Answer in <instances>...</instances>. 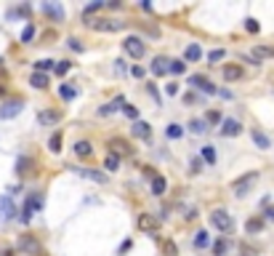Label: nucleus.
<instances>
[{"mask_svg":"<svg viewBox=\"0 0 274 256\" xmlns=\"http://www.w3.org/2000/svg\"><path fill=\"white\" fill-rule=\"evenodd\" d=\"M210 222H213V227L218 232H224V235H229V232L234 230V219H232V214H226L224 208H218V211L210 214Z\"/></svg>","mask_w":274,"mask_h":256,"instance_id":"obj_1","label":"nucleus"},{"mask_svg":"<svg viewBox=\"0 0 274 256\" xmlns=\"http://www.w3.org/2000/svg\"><path fill=\"white\" fill-rule=\"evenodd\" d=\"M256 182H258V171H250V174L240 176V179L232 184V192H234V195H237V198H245V195H248V190L253 187Z\"/></svg>","mask_w":274,"mask_h":256,"instance_id":"obj_2","label":"nucleus"},{"mask_svg":"<svg viewBox=\"0 0 274 256\" xmlns=\"http://www.w3.org/2000/svg\"><path fill=\"white\" fill-rule=\"evenodd\" d=\"M85 24L91 29H99V32H120L125 27L123 21H115V19H85Z\"/></svg>","mask_w":274,"mask_h":256,"instance_id":"obj_3","label":"nucleus"},{"mask_svg":"<svg viewBox=\"0 0 274 256\" xmlns=\"http://www.w3.org/2000/svg\"><path fill=\"white\" fill-rule=\"evenodd\" d=\"M16 216V206H13L11 195H0V222H8Z\"/></svg>","mask_w":274,"mask_h":256,"instance_id":"obj_4","label":"nucleus"},{"mask_svg":"<svg viewBox=\"0 0 274 256\" xmlns=\"http://www.w3.org/2000/svg\"><path fill=\"white\" fill-rule=\"evenodd\" d=\"M123 45H125V51H128L133 59H141L144 53H146V45L138 40V37H133V35H131V37H125V43H123Z\"/></svg>","mask_w":274,"mask_h":256,"instance_id":"obj_5","label":"nucleus"},{"mask_svg":"<svg viewBox=\"0 0 274 256\" xmlns=\"http://www.w3.org/2000/svg\"><path fill=\"white\" fill-rule=\"evenodd\" d=\"M21 107H24V102H21V99H13V102H5L3 107H0V118H3V120H11V118H16V115L21 112Z\"/></svg>","mask_w":274,"mask_h":256,"instance_id":"obj_6","label":"nucleus"},{"mask_svg":"<svg viewBox=\"0 0 274 256\" xmlns=\"http://www.w3.org/2000/svg\"><path fill=\"white\" fill-rule=\"evenodd\" d=\"M109 150H112L115 158H125V155H131V152H133V150H131V144L125 142V139H120V136L109 139Z\"/></svg>","mask_w":274,"mask_h":256,"instance_id":"obj_7","label":"nucleus"},{"mask_svg":"<svg viewBox=\"0 0 274 256\" xmlns=\"http://www.w3.org/2000/svg\"><path fill=\"white\" fill-rule=\"evenodd\" d=\"M40 206H43V198H40V195H29L24 211H21V222H29V219H32V214H35Z\"/></svg>","mask_w":274,"mask_h":256,"instance_id":"obj_8","label":"nucleus"},{"mask_svg":"<svg viewBox=\"0 0 274 256\" xmlns=\"http://www.w3.org/2000/svg\"><path fill=\"white\" fill-rule=\"evenodd\" d=\"M19 248H21L24 254H29V256H37V254H40V243H37L32 235H21V238H19Z\"/></svg>","mask_w":274,"mask_h":256,"instance_id":"obj_9","label":"nucleus"},{"mask_svg":"<svg viewBox=\"0 0 274 256\" xmlns=\"http://www.w3.org/2000/svg\"><path fill=\"white\" fill-rule=\"evenodd\" d=\"M240 134H242V126L237 120H232V118L221 120V136H240Z\"/></svg>","mask_w":274,"mask_h":256,"instance_id":"obj_10","label":"nucleus"},{"mask_svg":"<svg viewBox=\"0 0 274 256\" xmlns=\"http://www.w3.org/2000/svg\"><path fill=\"white\" fill-rule=\"evenodd\" d=\"M189 83L194 85V88H200V91H205V94H216V85L213 83H210V80H205V77H202V75H192L189 77Z\"/></svg>","mask_w":274,"mask_h":256,"instance_id":"obj_11","label":"nucleus"},{"mask_svg":"<svg viewBox=\"0 0 274 256\" xmlns=\"http://www.w3.org/2000/svg\"><path fill=\"white\" fill-rule=\"evenodd\" d=\"M133 136H136V139H144V142H149V139H152V128H149V123L136 120V123H133Z\"/></svg>","mask_w":274,"mask_h":256,"instance_id":"obj_12","label":"nucleus"},{"mask_svg":"<svg viewBox=\"0 0 274 256\" xmlns=\"http://www.w3.org/2000/svg\"><path fill=\"white\" fill-rule=\"evenodd\" d=\"M77 176H83V179H91V182H99V184L107 182V174H101V171H93V168H77Z\"/></svg>","mask_w":274,"mask_h":256,"instance_id":"obj_13","label":"nucleus"},{"mask_svg":"<svg viewBox=\"0 0 274 256\" xmlns=\"http://www.w3.org/2000/svg\"><path fill=\"white\" fill-rule=\"evenodd\" d=\"M37 120H40L43 126H56V123L61 120V112L59 110H43L40 115H37Z\"/></svg>","mask_w":274,"mask_h":256,"instance_id":"obj_14","label":"nucleus"},{"mask_svg":"<svg viewBox=\"0 0 274 256\" xmlns=\"http://www.w3.org/2000/svg\"><path fill=\"white\" fill-rule=\"evenodd\" d=\"M35 171V160L32 158H19L16 160V174L19 176H29Z\"/></svg>","mask_w":274,"mask_h":256,"instance_id":"obj_15","label":"nucleus"},{"mask_svg":"<svg viewBox=\"0 0 274 256\" xmlns=\"http://www.w3.org/2000/svg\"><path fill=\"white\" fill-rule=\"evenodd\" d=\"M138 230H144V232H157V219H152L149 214H141L138 216Z\"/></svg>","mask_w":274,"mask_h":256,"instance_id":"obj_16","label":"nucleus"},{"mask_svg":"<svg viewBox=\"0 0 274 256\" xmlns=\"http://www.w3.org/2000/svg\"><path fill=\"white\" fill-rule=\"evenodd\" d=\"M242 75H245V69H242L240 64H226L224 67V77H226V80H240Z\"/></svg>","mask_w":274,"mask_h":256,"instance_id":"obj_17","label":"nucleus"},{"mask_svg":"<svg viewBox=\"0 0 274 256\" xmlns=\"http://www.w3.org/2000/svg\"><path fill=\"white\" fill-rule=\"evenodd\" d=\"M165 190H168L165 176H152V195H165Z\"/></svg>","mask_w":274,"mask_h":256,"instance_id":"obj_18","label":"nucleus"},{"mask_svg":"<svg viewBox=\"0 0 274 256\" xmlns=\"http://www.w3.org/2000/svg\"><path fill=\"white\" fill-rule=\"evenodd\" d=\"M43 11L45 13H48V16H53V19H64V8H61V5L56 3V5H53V3H43Z\"/></svg>","mask_w":274,"mask_h":256,"instance_id":"obj_19","label":"nucleus"},{"mask_svg":"<svg viewBox=\"0 0 274 256\" xmlns=\"http://www.w3.org/2000/svg\"><path fill=\"white\" fill-rule=\"evenodd\" d=\"M120 107H125V99H123V96H117L115 102H109L107 107H101V110H99V115H112V112H117V110H120Z\"/></svg>","mask_w":274,"mask_h":256,"instance_id":"obj_20","label":"nucleus"},{"mask_svg":"<svg viewBox=\"0 0 274 256\" xmlns=\"http://www.w3.org/2000/svg\"><path fill=\"white\" fill-rule=\"evenodd\" d=\"M75 155H77V158H91V155H93L91 142H75Z\"/></svg>","mask_w":274,"mask_h":256,"instance_id":"obj_21","label":"nucleus"},{"mask_svg":"<svg viewBox=\"0 0 274 256\" xmlns=\"http://www.w3.org/2000/svg\"><path fill=\"white\" fill-rule=\"evenodd\" d=\"M29 85H35V88H48V75H45V72H32Z\"/></svg>","mask_w":274,"mask_h":256,"instance_id":"obj_22","label":"nucleus"},{"mask_svg":"<svg viewBox=\"0 0 274 256\" xmlns=\"http://www.w3.org/2000/svg\"><path fill=\"white\" fill-rule=\"evenodd\" d=\"M250 136H253V142L261 147V150H269V144H272V142H269V136H266V134H261V131H256V128H253V131H250Z\"/></svg>","mask_w":274,"mask_h":256,"instance_id":"obj_23","label":"nucleus"},{"mask_svg":"<svg viewBox=\"0 0 274 256\" xmlns=\"http://www.w3.org/2000/svg\"><path fill=\"white\" fill-rule=\"evenodd\" d=\"M210 246V235L208 230H200L197 235H194V248H208Z\"/></svg>","mask_w":274,"mask_h":256,"instance_id":"obj_24","label":"nucleus"},{"mask_svg":"<svg viewBox=\"0 0 274 256\" xmlns=\"http://www.w3.org/2000/svg\"><path fill=\"white\" fill-rule=\"evenodd\" d=\"M152 72L154 75H162V72H168V59L165 56H157L152 61Z\"/></svg>","mask_w":274,"mask_h":256,"instance_id":"obj_25","label":"nucleus"},{"mask_svg":"<svg viewBox=\"0 0 274 256\" xmlns=\"http://www.w3.org/2000/svg\"><path fill=\"white\" fill-rule=\"evenodd\" d=\"M200 56H202V48H200V45H194V43H192L189 48H186V53H184L186 61H197Z\"/></svg>","mask_w":274,"mask_h":256,"instance_id":"obj_26","label":"nucleus"},{"mask_svg":"<svg viewBox=\"0 0 274 256\" xmlns=\"http://www.w3.org/2000/svg\"><path fill=\"white\" fill-rule=\"evenodd\" d=\"M59 94H61V99H67V102H69V99H75L77 96V88H75V85H59Z\"/></svg>","mask_w":274,"mask_h":256,"instance_id":"obj_27","label":"nucleus"},{"mask_svg":"<svg viewBox=\"0 0 274 256\" xmlns=\"http://www.w3.org/2000/svg\"><path fill=\"white\" fill-rule=\"evenodd\" d=\"M202 160H205V163H210V166H213V163H216V147H210V144H205V147H202Z\"/></svg>","mask_w":274,"mask_h":256,"instance_id":"obj_28","label":"nucleus"},{"mask_svg":"<svg viewBox=\"0 0 274 256\" xmlns=\"http://www.w3.org/2000/svg\"><path fill=\"white\" fill-rule=\"evenodd\" d=\"M165 134H168V139H181V136H184V128H181V126H176V123H170Z\"/></svg>","mask_w":274,"mask_h":256,"instance_id":"obj_29","label":"nucleus"},{"mask_svg":"<svg viewBox=\"0 0 274 256\" xmlns=\"http://www.w3.org/2000/svg\"><path fill=\"white\" fill-rule=\"evenodd\" d=\"M253 56H258V59H269V56H274V48H264V45H256V48H253Z\"/></svg>","mask_w":274,"mask_h":256,"instance_id":"obj_30","label":"nucleus"},{"mask_svg":"<svg viewBox=\"0 0 274 256\" xmlns=\"http://www.w3.org/2000/svg\"><path fill=\"white\" fill-rule=\"evenodd\" d=\"M245 230H248V232H261V230H264V222H261V219H248V222H245Z\"/></svg>","mask_w":274,"mask_h":256,"instance_id":"obj_31","label":"nucleus"},{"mask_svg":"<svg viewBox=\"0 0 274 256\" xmlns=\"http://www.w3.org/2000/svg\"><path fill=\"white\" fill-rule=\"evenodd\" d=\"M226 251H229V240H226V238H221V240H218V243H216L213 254H216V256H224Z\"/></svg>","mask_w":274,"mask_h":256,"instance_id":"obj_32","label":"nucleus"},{"mask_svg":"<svg viewBox=\"0 0 274 256\" xmlns=\"http://www.w3.org/2000/svg\"><path fill=\"white\" fill-rule=\"evenodd\" d=\"M162 254L165 256H178V248H176L173 240H165V243H162Z\"/></svg>","mask_w":274,"mask_h":256,"instance_id":"obj_33","label":"nucleus"},{"mask_svg":"<svg viewBox=\"0 0 274 256\" xmlns=\"http://www.w3.org/2000/svg\"><path fill=\"white\" fill-rule=\"evenodd\" d=\"M53 64H56V61L40 59V61H35V72H45V69H53Z\"/></svg>","mask_w":274,"mask_h":256,"instance_id":"obj_34","label":"nucleus"},{"mask_svg":"<svg viewBox=\"0 0 274 256\" xmlns=\"http://www.w3.org/2000/svg\"><path fill=\"white\" fill-rule=\"evenodd\" d=\"M104 168H107V171H117V168H120V158H115V155H109V158L104 160Z\"/></svg>","mask_w":274,"mask_h":256,"instance_id":"obj_35","label":"nucleus"},{"mask_svg":"<svg viewBox=\"0 0 274 256\" xmlns=\"http://www.w3.org/2000/svg\"><path fill=\"white\" fill-rule=\"evenodd\" d=\"M184 67H186V64H184V61H178V59H176V61H168V69H170L173 75H181Z\"/></svg>","mask_w":274,"mask_h":256,"instance_id":"obj_36","label":"nucleus"},{"mask_svg":"<svg viewBox=\"0 0 274 256\" xmlns=\"http://www.w3.org/2000/svg\"><path fill=\"white\" fill-rule=\"evenodd\" d=\"M48 147H51V152H61V134H53Z\"/></svg>","mask_w":274,"mask_h":256,"instance_id":"obj_37","label":"nucleus"},{"mask_svg":"<svg viewBox=\"0 0 274 256\" xmlns=\"http://www.w3.org/2000/svg\"><path fill=\"white\" fill-rule=\"evenodd\" d=\"M32 37H35V24H27L24 32H21V43H29Z\"/></svg>","mask_w":274,"mask_h":256,"instance_id":"obj_38","label":"nucleus"},{"mask_svg":"<svg viewBox=\"0 0 274 256\" xmlns=\"http://www.w3.org/2000/svg\"><path fill=\"white\" fill-rule=\"evenodd\" d=\"M245 29H248L250 35H258V29H261V27H258L256 19H245Z\"/></svg>","mask_w":274,"mask_h":256,"instance_id":"obj_39","label":"nucleus"},{"mask_svg":"<svg viewBox=\"0 0 274 256\" xmlns=\"http://www.w3.org/2000/svg\"><path fill=\"white\" fill-rule=\"evenodd\" d=\"M69 67H72L69 61H59V64H53V69H56V75H67V72H69Z\"/></svg>","mask_w":274,"mask_h":256,"instance_id":"obj_40","label":"nucleus"},{"mask_svg":"<svg viewBox=\"0 0 274 256\" xmlns=\"http://www.w3.org/2000/svg\"><path fill=\"white\" fill-rule=\"evenodd\" d=\"M189 128L194 131V134H202V131H205L208 126H205V123H202V120H192V123H189Z\"/></svg>","mask_w":274,"mask_h":256,"instance_id":"obj_41","label":"nucleus"},{"mask_svg":"<svg viewBox=\"0 0 274 256\" xmlns=\"http://www.w3.org/2000/svg\"><path fill=\"white\" fill-rule=\"evenodd\" d=\"M123 112L128 115V118H133V120L138 118V110H136V107H133V104H125V107H123Z\"/></svg>","mask_w":274,"mask_h":256,"instance_id":"obj_42","label":"nucleus"},{"mask_svg":"<svg viewBox=\"0 0 274 256\" xmlns=\"http://www.w3.org/2000/svg\"><path fill=\"white\" fill-rule=\"evenodd\" d=\"M101 8H104V3H101V0H99V3L85 5V16H88V13H93V11H101Z\"/></svg>","mask_w":274,"mask_h":256,"instance_id":"obj_43","label":"nucleus"},{"mask_svg":"<svg viewBox=\"0 0 274 256\" xmlns=\"http://www.w3.org/2000/svg\"><path fill=\"white\" fill-rule=\"evenodd\" d=\"M67 43H69V48H72V51H83V43L77 40V37H69Z\"/></svg>","mask_w":274,"mask_h":256,"instance_id":"obj_44","label":"nucleus"},{"mask_svg":"<svg viewBox=\"0 0 274 256\" xmlns=\"http://www.w3.org/2000/svg\"><path fill=\"white\" fill-rule=\"evenodd\" d=\"M224 56H226V53H224L221 48H218V51H210V61H221Z\"/></svg>","mask_w":274,"mask_h":256,"instance_id":"obj_45","label":"nucleus"},{"mask_svg":"<svg viewBox=\"0 0 274 256\" xmlns=\"http://www.w3.org/2000/svg\"><path fill=\"white\" fill-rule=\"evenodd\" d=\"M208 123H221V115H218L216 110H213V112H208Z\"/></svg>","mask_w":274,"mask_h":256,"instance_id":"obj_46","label":"nucleus"},{"mask_svg":"<svg viewBox=\"0 0 274 256\" xmlns=\"http://www.w3.org/2000/svg\"><path fill=\"white\" fill-rule=\"evenodd\" d=\"M240 254H242V256H256V251H253V248H248V246H242Z\"/></svg>","mask_w":274,"mask_h":256,"instance_id":"obj_47","label":"nucleus"},{"mask_svg":"<svg viewBox=\"0 0 274 256\" xmlns=\"http://www.w3.org/2000/svg\"><path fill=\"white\" fill-rule=\"evenodd\" d=\"M131 75H133V77H144V69H141V67H133Z\"/></svg>","mask_w":274,"mask_h":256,"instance_id":"obj_48","label":"nucleus"},{"mask_svg":"<svg viewBox=\"0 0 274 256\" xmlns=\"http://www.w3.org/2000/svg\"><path fill=\"white\" fill-rule=\"evenodd\" d=\"M165 91H168V94H170V96H176V94H178V85H176V83H170V85H168V88H165Z\"/></svg>","mask_w":274,"mask_h":256,"instance_id":"obj_49","label":"nucleus"},{"mask_svg":"<svg viewBox=\"0 0 274 256\" xmlns=\"http://www.w3.org/2000/svg\"><path fill=\"white\" fill-rule=\"evenodd\" d=\"M264 219H266V222H274V208H269V211H264Z\"/></svg>","mask_w":274,"mask_h":256,"instance_id":"obj_50","label":"nucleus"}]
</instances>
